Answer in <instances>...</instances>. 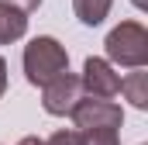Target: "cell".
I'll list each match as a JSON object with an SVG mask.
<instances>
[{
  "label": "cell",
  "instance_id": "obj_1",
  "mask_svg": "<svg viewBox=\"0 0 148 145\" xmlns=\"http://www.w3.org/2000/svg\"><path fill=\"white\" fill-rule=\"evenodd\" d=\"M66 69H69V55L52 35H38L24 45V76L31 86H45Z\"/></svg>",
  "mask_w": 148,
  "mask_h": 145
},
{
  "label": "cell",
  "instance_id": "obj_2",
  "mask_svg": "<svg viewBox=\"0 0 148 145\" xmlns=\"http://www.w3.org/2000/svg\"><path fill=\"white\" fill-rule=\"evenodd\" d=\"M103 48H107V62L110 66L138 69V66L148 62V31L138 21H121L110 35H107Z\"/></svg>",
  "mask_w": 148,
  "mask_h": 145
},
{
  "label": "cell",
  "instance_id": "obj_3",
  "mask_svg": "<svg viewBox=\"0 0 148 145\" xmlns=\"http://www.w3.org/2000/svg\"><path fill=\"white\" fill-rule=\"evenodd\" d=\"M69 117L76 121V128H121L124 124V110L121 104H114L110 97H79V104L69 110Z\"/></svg>",
  "mask_w": 148,
  "mask_h": 145
},
{
  "label": "cell",
  "instance_id": "obj_4",
  "mask_svg": "<svg viewBox=\"0 0 148 145\" xmlns=\"http://www.w3.org/2000/svg\"><path fill=\"white\" fill-rule=\"evenodd\" d=\"M79 97H83V83H79V76H73L69 69L62 72V76H55L52 83L41 86V107L48 110V114H55V117L69 114V110L79 104Z\"/></svg>",
  "mask_w": 148,
  "mask_h": 145
},
{
  "label": "cell",
  "instance_id": "obj_5",
  "mask_svg": "<svg viewBox=\"0 0 148 145\" xmlns=\"http://www.w3.org/2000/svg\"><path fill=\"white\" fill-rule=\"evenodd\" d=\"M79 83H83V93L86 97H117L121 93V76L114 72V66L107 59H97V55H90L83 62Z\"/></svg>",
  "mask_w": 148,
  "mask_h": 145
},
{
  "label": "cell",
  "instance_id": "obj_6",
  "mask_svg": "<svg viewBox=\"0 0 148 145\" xmlns=\"http://www.w3.org/2000/svg\"><path fill=\"white\" fill-rule=\"evenodd\" d=\"M24 31H28V14L17 10L14 3L0 0V45H10V41L24 38Z\"/></svg>",
  "mask_w": 148,
  "mask_h": 145
},
{
  "label": "cell",
  "instance_id": "obj_7",
  "mask_svg": "<svg viewBox=\"0 0 148 145\" xmlns=\"http://www.w3.org/2000/svg\"><path fill=\"white\" fill-rule=\"evenodd\" d=\"M121 90H124V97L131 100V107H138V110L148 107V72L141 69V66L121 79Z\"/></svg>",
  "mask_w": 148,
  "mask_h": 145
},
{
  "label": "cell",
  "instance_id": "obj_8",
  "mask_svg": "<svg viewBox=\"0 0 148 145\" xmlns=\"http://www.w3.org/2000/svg\"><path fill=\"white\" fill-rule=\"evenodd\" d=\"M110 3L114 0H73V10H76V17H79L83 24L97 28V24L110 14Z\"/></svg>",
  "mask_w": 148,
  "mask_h": 145
},
{
  "label": "cell",
  "instance_id": "obj_9",
  "mask_svg": "<svg viewBox=\"0 0 148 145\" xmlns=\"http://www.w3.org/2000/svg\"><path fill=\"white\" fill-rule=\"evenodd\" d=\"M79 138H83V145H121L117 142V128H83Z\"/></svg>",
  "mask_w": 148,
  "mask_h": 145
},
{
  "label": "cell",
  "instance_id": "obj_10",
  "mask_svg": "<svg viewBox=\"0 0 148 145\" xmlns=\"http://www.w3.org/2000/svg\"><path fill=\"white\" fill-rule=\"evenodd\" d=\"M45 145H83V138H79V131H76V128H66V131H55Z\"/></svg>",
  "mask_w": 148,
  "mask_h": 145
},
{
  "label": "cell",
  "instance_id": "obj_11",
  "mask_svg": "<svg viewBox=\"0 0 148 145\" xmlns=\"http://www.w3.org/2000/svg\"><path fill=\"white\" fill-rule=\"evenodd\" d=\"M7 3H14V7H17V10H24V14H31V10L41 7V0H7Z\"/></svg>",
  "mask_w": 148,
  "mask_h": 145
},
{
  "label": "cell",
  "instance_id": "obj_12",
  "mask_svg": "<svg viewBox=\"0 0 148 145\" xmlns=\"http://www.w3.org/2000/svg\"><path fill=\"white\" fill-rule=\"evenodd\" d=\"M3 90H7V62L0 59V97H3Z\"/></svg>",
  "mask_w": 148,
  "mask_h": 145
},
{
  "label": "cell",
  "instance_id": "obj_13",
  "mask_svg": "<svg viewBox=\"0 0 148 145\" xmlns=\"http://www.w3.org/2000/svg\"><path fill=\"white\" fill-rule=\"evenodd\" d=\"M17 145H45V142H41V138H35V135H28V138H21Z\"/></svg>",
  "mask_w": 148,
  "mask_h": 145
},
{
  "label": "cell",
  "instance_id": "obj_14",
  "mask_svg": "<svg viewBox=\"0 0 148 145\" xmlns=\"http://www.w3.org/2000/svg\"><path fill=\"white\" fill-rule=\"evenodd\" d=\"M134 3H141V0H134Z\"/></svg>",
  "mask_w": 148,
  "mask_h": 145
}]
</instances>
